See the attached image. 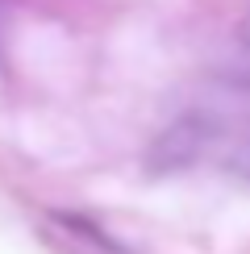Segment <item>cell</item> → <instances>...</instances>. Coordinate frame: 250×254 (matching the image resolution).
Wrapping results in <instances>:
<instances>
[{
	"mask_svg": "<svg viewBox=\"0 0 250 254\" xmlns=\"http://www.w3.org/2000/svg\"><path fill=\"white\" fill-rule=\"evenodd\" d=\"M229 167H234L242 179H250V146H242V150H234V158H229Z\"/></svg>",
	"mask_w": 250,
	"mask_h": 254,
	"instance_id": "obj_1",
	"label": "cell"
},
{
	"mask_svg": "<svg viewBox=\"0 0 250 254\" xmlns=\"http://www.w3.org/2000/svg\"><path fill=\"white\" fill-rule=\"evenodd\" d=\"M242 34H246V42H250V21H246V29H242Z\"/></svg>",
	"mask_w": 250,
	"mask_h": 254,
	"instance_id": "obj_2",
	"label": "cell"
}]
</instances>
